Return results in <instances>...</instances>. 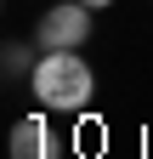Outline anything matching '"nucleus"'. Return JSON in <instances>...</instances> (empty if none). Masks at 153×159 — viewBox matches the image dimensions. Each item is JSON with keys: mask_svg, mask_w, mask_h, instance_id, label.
<instances>
[{"mask_svg": "<svg viewBox=\"0 0 153 159\" xmlns=\"http://www.w3.org/2000/svg\"><path fill=\"white\" fill-rule=\"evenodd\" d=\"M28 91L51 114H80L97 97V74H91V63L80 51H40L28 68Z\"/></svg>", "mask_w": 153, "mask_h": 159, "instance_id": "obj_1", "label": "nucleus"}, {"mask_svg": "<svg viewBox=\"0 0 153 159\" xmlns=\"http://www.w3.org/2000/svg\"><path fill=\"white\" fill-rule=\"evenodd\" d=\"M91 40V6L85 0H57L34 23V46L40 51H80Z\"/></svg>", "mask_w": 153, "mask_h": 159, "instance_id": "obj_2", "label": "nucleus"}, {"mask_svg": "<svg viewBox=\"0 0 153 159\" xmlns=\"http://www.w3.org/2000/svg\"><path fill=\"white\" fill-rule=\"evenodd\" d=\"M11 159H57L51 131H46L40 114H23V119L11 125Z\"/></svg>", "mask_w": 153, "mask_h": 159, "instance_id": "obj_3", "label": "nucleus"}, {"mask_svg": "<svg viewBox=\"0 0 153 159\" xmlns=\"http://www.w3.org/2000/svg\"><path fill=\"white\" fill-rule=\"evenodd\" d=\"M23 68H28V46L11 40V46H6V74H23Z\"/></svg>", "mask_w": 153, "mask_h": 159, "instance_id": "obj_4", "label": "nucleus"}, {"mask_svg": "<svg viewBox=\"0 0 153 159\" xmlns=\"http://www.w3.org/2000/svg\"><path fill=\"white\" fill-rule=\"evenodd\" d=\"M85 6H91V11H102V6H113V0H85Z\"/></svg>", "mask_w": 153, "mask_h": 159, "instance_id": "obj_5", "label": "nucleus"}]
</instances>
